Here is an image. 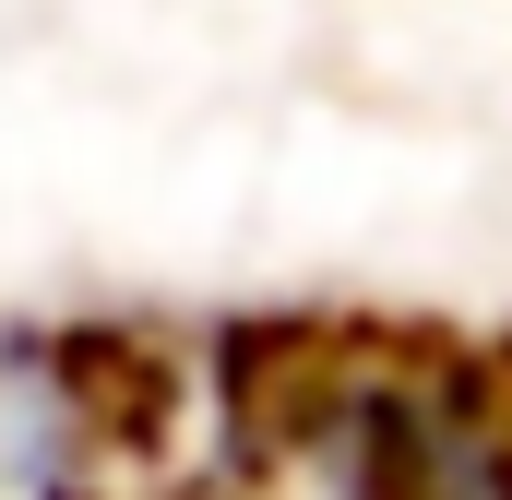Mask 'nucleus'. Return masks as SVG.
<instances>
[{
    "mask_svg": "<svg viewBox=\"0 0 512 500\" xmlns=\"http://www.w3.org/2000/svg\"><path fill=\"white\" fill-rule=\"evenodd\" d=\"M120 500H179V489H167V477H155V465H143V477H131V489Z\"/></svg>",
    "mask_w": 512,
    "mask_h": 500,
    "instance_id": "nucleus-2",
    "label": "nucleus"
},
{
    "mask_svg": "<svg viewBox=\"0 0 512 500\" xmlns=\"http://www.w3.org/2000/svg\"><path fill=\"white\" fill-rule=\"evenodd\" d=\"M155 465L143 393L84 346H0V500H120Z\"/></svg>",
    "mask_w": 512,
    "mask_h": 500,
    "instance_id": "nucleus-1",
    "label": "nucleus"
}]
</instances>
